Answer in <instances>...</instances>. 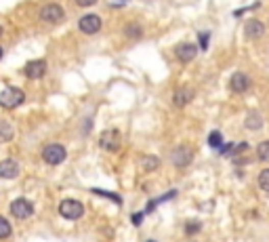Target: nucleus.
I'll list each match as a JSON object with an SVG mask.
<instances>
[{
  "label": "nucleus",
  "mask_w": 269,
  "mask_h": 242,
  "mask_svg": "<svg viewBox=\"0 0 269 242\" xmlns=\"http://www.w3.org/2000/svg\"><path fill=\"white\" fill-rule=\"evenodd\" d=\"M38 17H40V21L42 23H48V26H57V23H63L65 21V9L59 5V3H46L40 7L38 11Z\"/></svg>",
  "instance_id": "nucleus-1"
},
{
  "label": "nucleus",
  "mask_w": 269,
  "mask_h": 242,
  "mask_svg": "<svg viewBox=\"0 0 269 242\" xmlns=\"http://www.w3.org/2000/svg\"><path fill=\"white\" fill-rule=\"evenodd\" d=\"M23 101H26V93L21 89H17V86H7V89L0 93V108H5V110L19 108Z\"/></svg>",
  "instance_id": "nucleus-2"
},
{
  "label": "nucleus",
  "mask_w": 269,
  "mask_h": 242,
  "mask_svg": "<svg viewBox=\"0 0 269 242\" xmlns=\"http://www.w3.org/2000/svg\"><path fill=\"white\" fill-rule=\"evenodd\" d=\"M65 158H67V150L63 143H48L42 150V160L48 166H59Z\"/></svg>",
  "instance_id": "nucleus-3"
},
{
  "label": "nucleus",
  "mask_w": 269,
  "mask_h": 242,
  "mask_svg": "<svg viewBox=\"0 0 269 242\" xmlns=\"http://www.w3.org/2000/svg\"><path fill=\"white\" fill-rule=\"evenodd\" d=\"M101 28H103V21L97 13H86L78 19V30L84 36H95V34L101 32Z\"/></svg>",
  "instance_id": "nucleus-4"
},
{
  "label": "nucleus",
  "mask_w": 269,
  "mask_h": 242,
  "mask_svg": "<svg viewBox=\"0 0 269 242\" xmlns=\"http://www.w3.org/2000/svg\"><path fill=\"white\" fill-rule=\"evenodd\" d=\"M59 215H61L63 219L76 221V219H80V217L84 215V206H82V202H78V200H74V198H65V200H61V204H59Z\"/></svg>",
  "instance_id": "nucleus-5"
},
{
  "label": "nucleus",
  "mask_w": 269,
  "mask_h": 242,
  "mask_svg": "<svg viewBox=\"0 0 269 242\" xmlns=\"http://www.w3.org/2000/svg\"><path fill=\"white\" fill-rule=\"evenodd\" d=\"M193 156H195V152L191 146H179L173 154H170V160L177 168H187L191 162H193Z\"/></svg>",
  "instance_id": "nucleus-6"
},
{
  "label": "nucleus",
  "mask_w": 269,
  "mask_h": 242,
  "mask_svg": "<svg viewBox=\"0 0 269 242\" xmlns=\"http://www.w3.org/2000/svg\"><path fill=\"white\" fill-rule=\"evenodd\" d=\"M120 131L118 129H107L99 137V148L105 152H118L120 150Z\"/></svg>",
  "instance_id": "nucleus-7"
},
{
  "label": "nucleus",
  "mask_w": 269,
  "mask_h": 242,
  "mask_svg": "<svg viewBox=\"0 0 269 242\" xmlns=\"http://www.w3.org/2000/svg\"><path fill=\"white\" fill-rule=\"evenodd\" d=\"M46 70H48L46 59H32V61L26 63V67H23L21 72H23V76L30 78V80H40V78L46 74Z\"/></svg>",
  "instance_id": "nucleus-8"
},
{
  "label": "nucleus",
  "mask_w": 269,
  "mask_h": 242,
  "mask_svg": "<svg viewBox=\"0 0 269 242\" xmlns=\"http://www.w3.org/2000/svg\"><path fill=\"white\" fill-rule=\"evenodd\" d=\"M11 215L15 219H30L34 215V204L26 198H15L11 202Z\"/></svg>",
  "instance_id": "nucleus-9"
},
{
  "label": "nucleus",
  "mask_w": 269,
  "mask_h": 242,
  "mask_svg": "<svg viewBox=\"0 0 269 242\" xmlns=\"http://www.w3.org/2000/svg\"><path fill=\"white\" fill-rule=\"evenodd\" d=\"M198 51H200V46L195 44V42H181V44L175 46V57L181 63H189V61L195 59Z\"/></svg>",
  "instance_id": "nucleus-10"
},
{
  "label": "nucleus",
  "mask_w": 269,
  "mask_h": 242,
  "mask_svg": "<svg viewBox=\"0 0 269 242\" xmlns=\"http://www.w3.org/2000/svg\"><path fill=\"white\" fill-rule=\"evenodd\" d=\"M250 84H253V80H250V76L244 74V72H234V74L229 76V89H231V93L242 95V93H246L250 89Z\"/></svg>",
  "instance_id": "nucleus-11"
},
{
  "label": "nucleus",
  "mask_w": 269,
  "mask_h": 242,
  "mask_svg": "<svg viewBox=\"0 0 269 242\" xmlns=\"http://www.w3.org/2000/svg\"><path fill=\"white\" fill-rule=\"evenodd\" d=\"M265 32H267V28H265V23L261 19H248L244 23V36L248 40H259V38H263Z\"/></svg>",
  "instance_id": "nucleus-12"
},
{
  "label": "nucleus",
  "mask_w": 269,
  "mask_h": 242,
  "mask_svg": "<svg viewBox=\"0 0 269 242\" xmlns=\"http://www.w3.org/2000/svg\"><path fill=\"white\" fill-rule=\"evenodd\" d=\"M195 97V91L189 89V86H179V89L173 93V106L175 108H185L193 101Z\"/></svg>",
  "instance_id": "nucleus-13"
},
{
  "label": "nucleus",
  "mask_w": 269,
  "mask_h": 242,
  "mask_svg": "<svg viewBox=\"0 0 269 242\" xmlns=\"http://www.w3.org/2000/svg\"><path fill=\"white\" fill-rule=\"evenodd\" d=\"M0 177L3 179H15L19 177V162L13 160V158H7L0 162Z\"/></svg>",
  "instance_id": "nucleus-14"
},
{
  "label": "nucleus",
  "mask_w": 269,
  "mask_h": 242,
  "mask_svg": "<svg viewBox=\"0 0 269 242\" xmlns=\"http://www.w3.org/2000/svg\"><path fill=\"white\" fill-rule=\"evenodd\" d=\"M122 34H124V36H127L129 40H141V38H143V34H145V30H143L141 23L131 21V23H127V26L122 28Z\"/></svg>",
  "instance_id": "nucleus-15"
},
{
  "label": "nucleus",
  "mask_w": 269,
  "mask_h": 242,
  "mask_svg": "<svg viewBox=\"0 0 269 242\" xmlns=\"http://www.w3.org/2000/svg\"><path fill=\"white\" fill-rule=\"evenodd\" d=\"M244 127H246L248 131H259V129L263 127V118H261V114L250 112V114H248V118L244 120Z\"/></svg>",
  "instance_id": "nucleus-16"
},
{
  "label": "nucleus",
  "mask_w": 269,
  "mask_h": 242,
  "mask_svg": "<svg viewBox=\"0 0 269 242\" xmlns=\"http://www.w3.org/2000/svg\"><path fill=\"white\" fill-rule=\"evenodd\" d=\"M15 137V129L9 123H0V143H9Z\"/></svg>",
  "instance_id": "nucleus-17"
},
{
  "label": "nucleus",
  "mask_w": 269,
  "mask_h": 242,
  "mask_svg": "<svg viewBox=\"0 0 269 242\" xmlns=\"http://www.w3.org/2000/svg\"><path fill=\"white\" fill-rule=\"evenodd\" d=\"M158 166H160V158H158V156H143V158H141V168H143V171L152 173V171H156Z\"/></svg>",
  "instance_id": "nucleus-18"
},
{
  "label": "nucleus",
  "mask_w": 269,
  "mask_h": 242,
  "mask_svg": "<svg viewBox=\"0 0 269 242\" xmlns=\"http://www.w3.org/2000/svg\"><path fill=\"white\" fill-rule=\"evenodd\" d=\"M208 146L214 148V150H219L223 146V135H221V131H210V135H208Z\"/></svg>",
  "instance_id": "nucleus-19"
},
{
  "label": "nucleus",
  "mask_w": 269,
  "mask_h": 242,
  "mask_svg": "<svg viewBox=\"0 0 269 242\" xmlns=\"http://www.w3.org/2000/svg\"><path fill=\"white\" fill-rule=\"evenodd\" d=\"M13 234V226H11V221L7 217H0V240H5Z\"/></svg>",
  "instance_id": "nucleus-20"
},
{
  "label": "nucleus",
  "mask_w": 269,
  "mask_h": 242,
  "mask_svg": "<svg viewBox=\"0 0 269 242\" xmlns=\"http://www.w3.org/2000/svg\"><path fill=\"white\" fill-rule=\"evenodd\" d=\"M257 156H259V160L269 162V139H267V141H261V143L257 146Z\"/></svg>",
  "instance_id": "nucleus-21"
},
{
  "label": "nucleus",
  "mask_w": 269,
  "mask_h": 242,
  "mask_svg": "<svg viewBox=\"0 0 269 242\" xmlns=\"http://www.w3.org/2000/svg\"><path fill=\"white\" fill-rule=\"evenodd\" d=\"M257 181H259V187L263 189V192H269V168H263V171L259 173Z\"/></svg>",
  "instance_id": "nucleus-22"
},
{
  "label": "nucleus",
  "mask_w": 269,
  "mask_h": 242,
  "mask_svg": "<svg viewBox=\"0 0 269 242\" xmlns=\"http://www.w3.org/2000/svg\"><path fill=\"white\" fill-rule=\"evenodd\" d=\"M200 228H202V223H200V221H189L187 226H185V234H187V236H193V234H198V232H200Z\"/></svg>",
  "instance_id": "nucleus-23"
},
{
  "label": "nucleus",
  "mask_w": 269,
  "mask_h": 242,
  "mask_svg": "<svg viewBox=\"0 0 269 242\" xmlns=\"http://www.w3.org/2000/svg\"><path fill=\"white\" fill-rule=\"evenodd\" d=\"M208 40H210V32H200V34H198V46H200L202 51L208 49Z\"/></svg>",
  "instance_id": "nucleus-24"
},
{
  "label": "nucleus",
  "mask_w": 269,
  "mask_h": 242,
  "mask_svg": "<svg viewBox=\"0 0 269 242\" xmlns=\"http://www.w3.org/2000/svg\"><path fill=\"white\" fill-rule=\"evenodd\" d=\"M99 0H74V5L80 7V9H88V7H95Z\"/></svg>",
  "instance_id": "nucleus-25"
},
{
  "label": "nucleus",
  "mask_w": 269,
  "mask_h": 242,
  "mask_svg": "<svg viewBox=\"0 0 269 242\" xmlns=\"http://www.w3.org/2000/svg\"><path fill=\"white\" fill-rule=\"evenodd\" d=\"M95 194H101V196H105V198H110V200H114L116 204H122V200H120V196H118V194H110V192H103V189H95Z\"/></svg>",
  "instance_id": "nucleus-26"
},
{
  "label": "nucleus",
  "mask_w": 269,
  "mask_h": 242,
  "mask_svg": "<svg viewBox=\"0 0 269 242\" xmlns=\"http://www.w3.org/2000/svg\"><path fill=\"white\" fill-rule=\"evenodd\" d=\"M143 217H145V215H143V213H135L133 215V223H135V226H139V223H141V219Z\"/></svg>",
  "instance_id": "nucleus-27"
},
{
  "label": "nucleus",
  "mask_w": 269,
  "mask_h": 242,
  "mask_svg": "<svg viewBox=\"0 0 269 242\" xmlns=\"http://www.w3.org/2000/svg\"><path fill=\"white\" fill-rule=\"evenodd\" d=\"M3 34H5V28H3V26H0V36H3Z\"/></svg>",
  "instance_id": "nucleus-28"
},
{
  "label": "nucleus",
  "mask_w": 269,
  "mask_h": 242,
  "mask_svg": "<svg viewBox=\"0 0 269 242\" xmlns=\"http://www.w3.org/2000/svg\"><path fill=\"white\" fill-rule=\"evenodd\" d=\"M0 59H3V46H0Z\"/></svg>",
  "instance_id": "nucleus-29"
},
{
  "label": "nucleus",
  "mask_w": 269,
  "mask_h": 242,
  "mask_svg": "<svg viewBox=\"0 0 269 242\" xmlns=\"http://www.w3.org/2000/svg\"><path fill=\"white\" fill-rule=\"evenodd\" d=\"M148 242H156V240H148Z\"/></svg>",
  "instance_id": "nucleus-30"
}]
</instances>
